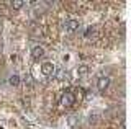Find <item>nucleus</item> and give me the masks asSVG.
<instances>
[{"label":"nucleus","instance_id":"f257e3e1","mask_svg":"<svg viewBox=\"0 0 131 129\" xmlns=\"http://www.w3.org/2000/svg\"><path fill=\"white\" fill-rule=\"evenodd\" d=\"M74 101H75V96H74L72 92H66V93H62V96H61V105L66 108L72 106Z\"/></svg>","mask_w":131,"mask_h":129},{"label":"nucleus","instance_id":"f03ea898","mask_svg":"<svg viewBox=\"0 0 131 129\" xmlns=\"http://www.w3.org/2000/svg\"><path fill=\"white\" fill-rule=\"evenodd\" d=\"M41 72H43L46 77H51V75L56 74V66L52 62H44L43 66H41Z\"/></svg>","mask_w":131,"mask_h":129},{"label":"nucleus","instance_id":"7ed1b4c3","mask_svg":"<svg viewBox=\"0 0 131 129\" xmlns=\"http://www.w3.org/2000/svg\"><path fill=\"white\" fill-rule=\"evenodd\" d=\"M79 25L80 23L77 21V20H67V21L64 23V30L67 31V33H74L75 30H79Z\"/></svg>","mask_w":131,"mask_h":129},{"label":"nucleus","instance_id":"20e7f679","mask_svg":"<svg viewBox=\"0 0 131 129\" xmlns=\"http://www.w3.org/2000/svg\"><path fill=\"white\" fill-rule=\"evenodd\" d=\"M97 87H98V90H106V88L110 87V79L105 77V75L98 77V80H97Z\"/></svg>","mask_w":131,"mask_h":129},{"label":"nucleus","instance_id":"39448f33","mask_svg":"<svg viewBox=\"0 0 131 129\" xmlns=\"http://www.w3.org/2000/svg\"><path fill=\"white\" fill-rule=\"evenodd\" d=\"M31 56H33L35 59H39V57H43V56H44V49H43L41 46H35V47L31 49Z\"/></svg>","mask_w":131,"mask_h":129},{"label":"nucleus","instance_id":"423d86ee","mask_svg":"<svg viewBox=\"0 0 131 129\" xmlns=\"http://www.w3.org/2000/svg\"><path fill=\"white\" fill-rule=\"evenodd\" d=\"M77 74H79L80 77L87 75V74H89V67H87V66H79V67H77Z\"/></svg>","mask_w":131,"mask_h":129},{"label":"nucleus","instance_id":"0eeeda50","mask_svg":"<svg viewBox=\"0 0 131 129\" xmlns=\"http://www.w3.org/2000/svg\"><path fill=\"white\" fill-rule=\"evenodd\" d=\"M54 75H56L57 80H66V79H67V72H66V70H59V72H57V74H54Z\"/></svg>","mask_w":131,"mask_h":129},{"label":"nucleus","instance_id":"6e6552de","mask_svg":"<svg viewBox=\"0 0 131 129\" xmlns=\"http://www.w3.org/2000/svg\"><path fill=\"white\" fill-rule=\"evenodd\" d=\"M8 82H10V85H13V87H16L20 83V77L18 75H12L10 77V80H8Z\"/></svg>","mask_w":131,"mask_h":129},{"label":"nucleus","instance_id":"1a4fd4ad","mask_svg":"<svg viewBox=\"0 0 131 129\" xmlns=\"http://www.w3.org/2000/svg\"><path fill=\"white\" fill-rule=\"evenodd\" d=\"M23 5H26V3H25V2H18V0L12 2V7H13V8H20V7H23Z\"/></svg>","mask_w":131,"mask_h":129},{"label":"nucleus","instance_id":"9d476101","mask_svg":"<svg viewBox=\"0 0 131 129\" xmlns=\"http://www.w3.org/2000/svg\"><path fill=\"white\" fill-rule=\"evenodd\" d=\"M75 124H77V118H75V116H71V118H69V126L74 127Z\"/></svg>","mask_w":131,"mask_h":129},{"label":"nucleus","instance_id":"9b49d317","mask_svg":"<svg viewBox=\"0 0 131 129\" xmlns=\"http://www.w3.org/2000/svg\"><path fill=\"white\" fill-rule=\"evenodd\" d=\"M2 25H3V20H2V18H0V28H2Z\"/></svg>","mask_w":131,"mask_h":129}]
</instances>
